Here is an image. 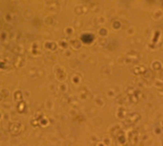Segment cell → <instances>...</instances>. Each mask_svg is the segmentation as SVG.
<instances>
[{
    "mask_svg": "<svg viewBox=\"0 0 163 146\" xmlns=\"http://www.w3.org/2000/svg\"><path fill=\"white\" fill-rule=\"evenodd\" d=\"M82 40H83V42H85V43H91L92 40H93V38H92V35H84L83 37H82Z\"/></svg>",
    "mask_w": 163,
    "mask_h": 146,
    "instance_id": "6da1fadb",
    "label": "cell"
}]
</instances>
